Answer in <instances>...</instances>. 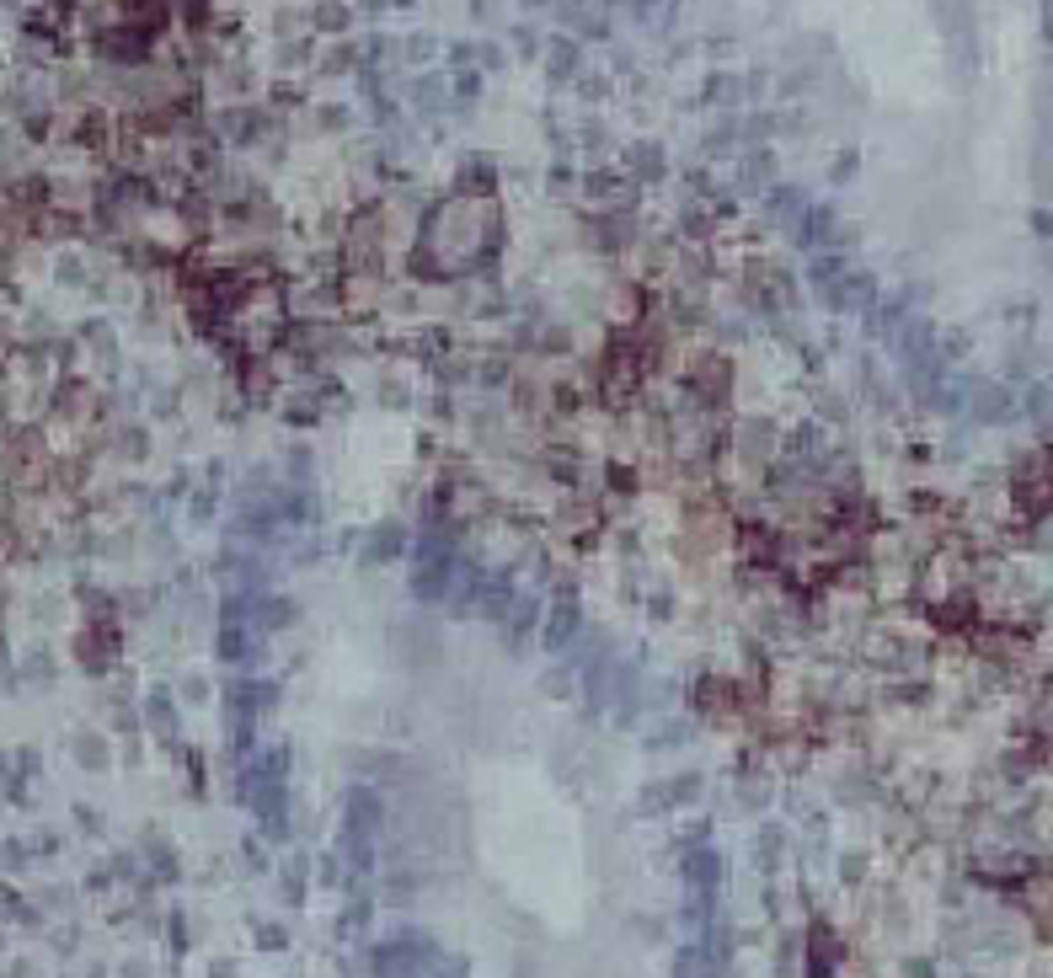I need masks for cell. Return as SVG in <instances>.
I'll return each instance as SVG.
<instances>
[{"instance_id": "obj_1", "label": "cell", "mask_w": 1053, "mask_h": 978, "mask_svg": "<svg viewBox=\"0 0 1053 978\" xmlns=\"http://www.w3.org/2000/svg\"><path fill=\"white\" fill-rule=\"evenodd\" d=\"M492 252H498V198L487 188H460L428 209L412 268L423 278H471L476 268H487Z\"/></svg>"}, {"instance_id": "obj_2", "label": "cell", "mask_w": 1053, "mask_h": 978, "mask_svg": "<svg viewBox=\"0 0 1053 978\" xmlns=\"http://www.w3.org/2000/svg\"><path fill=\"white\" fill-rule=\"evenodd\" d=\"M230 337L246 348V353H268L278 337H284V321H289V305H284V289L257 278V284H241L236 294L225 300V316Z\"/></svg>"}, {"instance_id": "obj_3", "label": "cell", "mask_w": 1053, "mask_h": 978, "mask_svg": "<svg viewBox=\"0 0 1053 978\" xmlns=\"http://www.w3.org/2000/svg\"><path fill=\"white\" fill-rule=\"evenodd\" d=\"M968 412L979 423H1011L1016 417V396L995 380H968Z\"/></svg>"}, {"instance_id": "obj_4", "label": "cell", "mask_w": 1053, "mask_h": 978, "mask_svg": "<svg viewBox=\"0 0 1053 978\" xmlns=\"http://www.w3.org/2000/svg\"><path fill=\"white\" fill-rule=\"evenodd\" d=\"M583 631V615H578V604L572 599H556V610H551V626H546V647H567L572 636Z\"/></svg>"}, {"instance_id": "obj_5", "label": "cell", "mask_w": 1053, "mask_h": 978, "mask_svg": "<svg viewBox=\"0 0 1053 978\" xmlns=\"http://www.w3.org/2000/svg\"><path fill=\"white\" fill-rule=\"evenodd\" d=\"M738 449H743V460L765 465V460H770V449H776V428H770L765 417H754V423L738 433Z\"/></svg>"}, {"instance_id": "obj_6", "label": "cell", "mask_w": 1053, "mask_h": 978, "mask_svg": "<svg viewBox=\"0 0 1053 978\" xmlns=\"http://www.w3.org/2000/svg\"><path fill=\"white\" fill-rule=\"evenodd\" d=\"M1021 904L1043 930H1053V877H1032L1027 888H1021Z\"/></svg>"}, {"instance_id": "obj_7", "label": "cell", "mask_w": 1053, "mask_h": 978, "mask_svg": "<svg viewBox=\"0 0 1053 978\" xmlns=\"http://www.w3.org/2000/svg\"><path fill=\"white\" fill-rule=\"evenodd\" d=\"M75 754H81L86 770H102L107 765V738L102 733H81V738H75Z\"/></svg>"}, {"instance_id": "obj_8", "label": "cell", "mask_w": 1053, "mask_h": 978, "mask_svg": "<svg viewBox=\"0 0 1053 978\" xmlns=\"http://www.w3.org/2000/svg\"><path fill=\"white\" fill-rule=\"evenodd\" d=\"M150 722H156V733H166V738L177 733V711H172V695H166V690L150 695Z\"/></svg>"}, {"instance_id": "obj_9", "label": "cell", "mask_w": 1053, "mask_h": 978, "mask_svg": "<svg viewBox=\"0 0 1053 978\" xmlns=\"http://www.w3.org/2000/svg\"><path fill=\"white\" fill-rule=\"evenodd\" d=\"M401 551V530L396 524H385V530L375 535V546H369V562H385V556H396Z\"/></svg>"}, {"instance_id": "obj_10", "label": "cell", "mask_w": 1053, "mask_h": 978, "mask_svg": "<svg viewBox=\"0 0 1053 978\" xmlns=\"http://www.w3.org/2000/svg\"><path fill=\"white\" fill-rule=\"evenodd\" d=\"M781 840H786L781 829H765V834H760V866H765V872L781 861Z\"/></svg>"}, {"instance_id": "obj_11", "label": "cell", "mask_w": 1053, "mask_h": 978, "mask_svg": "<svg viewBox=\"0 0 1053 978\" xmlns=\"http://www.w3.org/2000/svg\"><path fill=\"white\" fill-rule=\"evenodd\" d=\"M840 877H845V882H861V877H866V856H861V850L840 856Z\"/></svg>"}, {"instance_id": "obj_12", "label": "cell", "mask_w": 1053, "mask_h": 978, "mask_svg": "<svg viewBox=\"0 0 1053 978\" xmlns=\"http://www.w3.org/2000/svg\"><path fill=\"white\" fill-rule=\"evenodd\" d=\"M257 941H262V946H284V930H273V925H262V930H257Z\"/></svg>"}]
</instances>
